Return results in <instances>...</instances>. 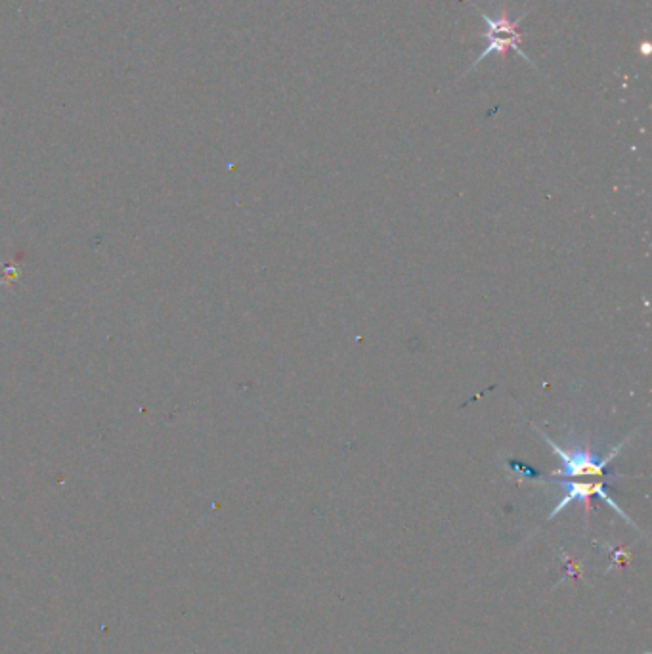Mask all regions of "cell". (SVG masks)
Segmentation results:
<instances>
[{"instance_id": "obj_1", "label": "cell", "mask_w": 652, "mask_h": 654, "mask_svg": "<svg viewBox=\"0 0 652 654\" xmlns=\"http://www.w3.org/2000/svg\"><path fill=\"white\" fill-rule=\"evenodd\" d=\"M545 442L551 446L553 454L561 459V469L542 475L538 471H534L532 467H528L526 463L521 461H507V467L515 473H521L522 477L530 480V482H542V480H566V479H597V480H612L622 477L620 473H612L609 471L610 463L614 458L622 452V448L626 446L624 440L620 442L616 448H612L607 454H601L595 446H591L589 442H582V440H574L568 438L566 442L557 444L555 440H551L549 436L540 433Z\"/></svg>"}, {"instance_id": "obj_3", "label": "cell", "mask_w": 652, "mask_h": 654, "mask_svg": "<svg viewBox=\"0 0 652 654\" xmlns=\"http://www.w3.org/2000/svg\"><path fill=\"white\" fill-rule=\"evenodd\" d=\"M542 482H553V484H559L561 488H563V498L559 500V503L555 505V509L551 511V515H549V519H553L555 515H559L563 509H565L566 505H570L572 502H584L586 503V507H589V500L593 498V496H599L603 502L609 503L610 507L618 513V515H622L628 523L631 524L630 519L626 517V513L616 505V502L612 500V496H610L609 492V486H607V482L609 480H591V482H586V480L578 479V480H542Z\"/></svg>"}, {"instance_id": "obj_2", "label": "cell", "mask_w": 652, "mask_h": 654, "mask_svg": "<svg viewBox=\"0 0 652 654\" xmlns=\"http://www.w3.org/2000/svg\"><path fill=\"white\" fill-rule=\"evenodd\" d=\"M471 6L479 12L480 20L486 23V31L480 37L486 39L488 44L480 52L479 60H475V64L469 66L467 73L479 66L480 62H484V58H488L490 54H500L501 58H505L509 52L519 54L526 64L538 69V67L534 66V62L522 52V33L519 31V25L524 20V14H521L519 18H513L507 10H501L496 18H492V16H488V12H484L477 4L471 2Z\"/></svg>"}]
</instances>
